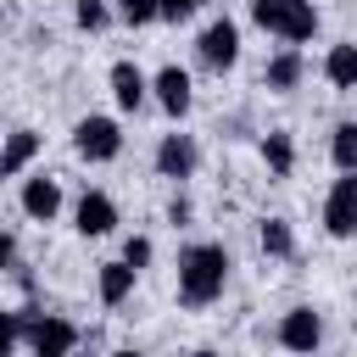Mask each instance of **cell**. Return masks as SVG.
<instances>
[{"label":"cell","instance_id":"cell-1","mask_svg":"<svg viewBox=\"0 0 357 357\" xmlns=\"http://www.w3.org/2000/svg\"><path fill=\"white\" fill-rule=\"evenodd\" d=\"M229 251L218 245V240H195V245H184L178 251V301L184 307H212L218 296H223V284H229Z\"/></svg>","mask_w":357,"mask_h":357},{"label":"cell","instance_id":"cell-2","mask_svg":"<svg viewBox=\"0 0 357 357\" xmlns=\"http://www.w3.org/2000/svg\"><path fill=\"white\" fill-rule=\"evenodd\" d=\"M251 22L262 33H279L284 45H307L318 33V6L312 0H251Z\"/></svg>","mask_w":357,"mask_h":357},{"label":"cell","instance_id":"cell-3","mask_svg":"<svg viewBox=\"0 0 357 357\" xmlns=\"http://www.w3.org/2000/svg\"><path fill=\"white\" fill-rule=\"evenodd\" d=\"M84 346V329L73 318H56V312H33L28 307V351L33 357H67Z\"/></svg>","mask_w":357,"mask_h":357},{"label":"cell","instance_id":"cell-4","mask_svg":"<svg viewBox=\"0 0 357 357\" xmlns=\"http://www.w3.org/2000/svg\"><path fill=\"white\" fill-rule=\"evenodd\" d=\"M73 151H78L84 162H117V156H123V128H117V117H100V112L78 117V123H73Z\"/></svg>","mask_w":357,"mask_h":357},{"label":"cell","instance_id":"cell-5","mask_svg":"<svg viewBox=\"0 0 357 357\" xmlns=\"http://www.w3.org/2000/svg\"><path fill=\"white\" fill-rule=\"evenodd\" d=\"M195 56H201L206 73H229L240 61V22L234 17H212L201 28V39H195Z\"/></svg>","mask_w":357,"mask_h":357},{"label":"cell","instance_id":"cell-6","mask_svg":"<svg viewBox=\"0 0 357 357\" xmlns=\"http://www.w3.org/2000/svg\"><path fill=\"white\" fill-rule=\"evenodd\" d=\"M324 234L329 240H351L357 234V173H340L324 195Z\"/></svg>","mask_w":357,"mask_h":357},{"label":"cell","instance_id":"cell-7","mask_svg":"<svg viewBox=\"0 0 357 357\" xmlns=\"http://www.w3.org/2000/svg\"><path fill=\"white\" fill-rule=\"evenodd\" d=\"M156 173L162 178H173V184H184V178H195V167H201V145H195V134H162L156 139Z\"/></svg>","mask_w":357,"mask_h":357},{"label":"cell","instance_id":"cell-8","mask_svg":"<svg viewBox=\"0 0 357 357\" xmlns=\"http://www.w3.org/2000/svg\"><path fill=\"white\" fill-rule=\"evenodd\" d=\"M151 95H156V106L178 123V117H190V106H195V84H190V73L178 67V61H167V67H156V78H151Z\"/></svg>","mask_w":357,"mask_h":357},{"label":"cell","instance_id":"cell-9","mask_svg":"<svg viewBox=\"0 0 357 357\" xmlns=\"http://www.w3.org/2000/svg\"><path fill=\"white\" fill-rule=\"evenodd\" d=\"M73 229H78L84 240L112 234V229H117V201H112L106 190H84V195L73 201Z\"/></svg>","mask_w":357,"mask_h":357},{"label":"cell","instance_id":"cell-10","mask_svg":"<svg viewBox=\"0 0 357 357\" xmlns=\"http://www.w3.org/2000/svg\"><path fill=\"white\" fill-rule=\"evenodd\" d=\"M273 340H279L284 351H318V346H324V318H318L312 307H290V312L279 318Z\"/></svg>","mask_w":357,"mask_h":357},{"label":"cell","instance_id":"cell-11","mask_svg":"<svg viewBox=\"0 0 357 357\" xmlns=\"http://www.w3.org/2000/svg\"><path fill=\"white\" fill-rule=\"evenodd\" d=\"M106 84H112V100H117L123 112H139V106L151 100V78H145V73H139L128 56H117V61H112Z\"/></svg>","mask_w":357,"mask_h":357},{"label":"cell","instance_id":"cell-12","mask_svg":"<svg viewBox=\"0 0 357 357\" xmlns=\"http://www.w3.org/2000/svg\"><path fill=\"white\" fill-rule=\"evenodd\" d=\"M17 206H22V218H33V223H50V218L61 212V184H56L50 173H33V178H22V195H17Z\"/></svg>","mask_w":357,"mask_h":357},{"label":"cell","instance_id":"cell-13","mask_svg":"<svg viewBox=\"0 0 357 357\" xmlns=\"http://www.w3.org/2000/svg\"><path fill=\"white\" fill-rule=\"evenodd\" d=\"M301 73H307V56H301L296 45H284L279 56H268V67H262V89H273V95H290V89L301 84Z\"/></svg>","mask_w":357,"mask_h":357},{"label":"cell","instance_id":"cell-14","mask_svg":"<svg viewBox=\"0 0 357 357\" xmlns=\"http://www.w3.org/2000/svg\"><path fill=\"white\" fill-rule=\"evenodd\" d=\"M134 279H139V268H134L128 257H117V262H100L95 290H100V301H106V307H123V301H128V290H134Z\"/></svg>","mask_w":357,"mask_h":357},{"label":"cell","instance_id":"cell-15","mask_svg":"<svg viewBox=\"0 0 357 357\" xmlns=\"http://www.w3.org/2000/svg\"><path fill=\"white\" fill-rule=\"evenodd\" d=\"M39 156V134L33 128H11L6 134V151H0V173L6 178H22V167Z\"/></svg>","mask_w":357,"mask_h":357},{"label":"cell","instance_id":"cell-16","mask_svg":"<svg viewBox=\"0 0 357 357\" xmlns=\"http://www.w3.org/2000/svg\"><path fill=\"white\" fill-rule=\"evenodd\" d=\"M324 78H329V89H357V39L329 45V56H324Z\"/></svg>","mask_w":357,"mask_h":357},{"label":"cell","instance_id":"cell-17","mask_svg":"<svg viewBox=\"0 0 357 357\" xmlns=\"http://www.w3.org/2000/svg\"><path fill=\"white\" fill-rule=\"evenodd\" d=\"M262 162H268V173H273V178H290V173H296V139H290L284 128L262 134Z\"/></svg>","mask_w":357,"mask_h":357},{"label":"cell","instance_id":"cell-18","mask_svg":"<svg viewBox=\"0 0 357 357\" xmlns=\"http://www.w3.org/2000/svg\"><path fill=\"white\" fill-rule=\"evenodd\" d=\"M257 245H262V257H296V229L284 218H262Z\"/></svg>","mask_w":357,"mask_h":357},{"label":"cell","instance_id":"cell-19","mask_svg":"<svg viewBox=\"0 0 357 357\" xmlns=\"http://www.w3.org/2000/svg\"><path fill=\"white\" fill-rule=\"evenodd\" d=\"M329 162H335V173H357V123H335Z\"/></svg>","mask_w":357,"mask_h":357},{"label":"cell","instance_id":"cell-20","mask_svg":"<svg viewBox=\"0 0 357 357\" xmlns=\"http://www.w3.org/2000/svg\"><path fill=\"white\" fill-rule=\"evenodd\" d=\"M73 22H78L84 33H100V28L112 22V6H106V0H78V6H73Z\"/></svg>","mask_w":357,"mask_h":357},{"label":"cell","instance_id":"cell-21","mask_svg":"<svg viewBox=\"0 0 357 357\" xmlns=\"http://www.w3.org/2000/svg\"><path fill=\"white\" fill-rule=\"evenodd\" d=\"M117 17H123L128 28H145V22L162 17V0H117Z\"/></svg>","mask_w":357,"mask_h":357},{"label":"cell","instance_id":"cell-22","mask_svg":"<svg viewBox=\"0 0 357 357\" xmlns=\"http://www.w3.org/2000/svg\"><path fill=\"white\" fill-rule=\"evenodd\" d=\"M123 257H128L134 268H151V257H156V245H151L145 234H128V240H123Z\"/></svg>","mask_w":357,"mask_h":357},{"label":"cell","instance_id":"cell-23","mask_svg":"<svg viewBox=\"0 0 357 357\" xmlns=\"http://www.w3.org/2000/svg\"><path fill=\"white\" fill-rule=\"evenodd\" d=\"M195 6H206V0H162V22H184V17H195Z\"/></svg>","mask_w":357,"mask_h":357},{"label":"cell","instance_id":"cell-24","mask_svg":"<svg viewBox=\"0 0 357 357\" xmlns=\"http://www.w3.org/2000/svg\"><path fill=\"white\" fill-rule=\"evenodd\" d=\"M190 212H195V206H190L184 195H173V201H167V223H173V229H184V223H190Z\"/></svg>","mask_w":357,"mask_h":357}]
</instances>
